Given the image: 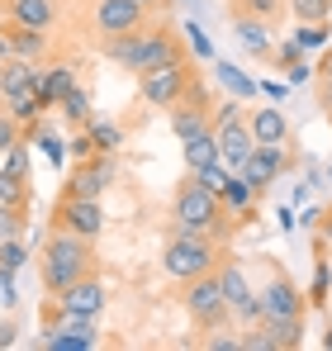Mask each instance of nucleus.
<instances>
[{
	"mask_svg": "<svg viewBox=\"0 0 332 351\" xmlns=\"http://www.w3.org/2000/svg\"><path fill=\"white\" fill-rule=\"evenodd\" d=\"M86 271H91V237L62 228L43 247V285H48V294L71 290L76 280H86Z\"/></svg>",
	"mask_w": 332,
	"mask_h": 351,
	"instance_id": "f257e3e1",
	"label": "nucleus"
},
{
	"mask_svg": "<svg viewBox=\"0 0 332 351\" xmlns=\"http://www.w3.org/2000/svg\"><path fill=\"white\" fill-rule=\"evenodd\" d=\"M223 199L214 195V190H204L195 176L176 190V204H171V223H176V233H219V223H223Z\"/></svg>",
	"mask_w": 332,
	"mask_h": 351,
	"instance_id": "f03ea898",
	"label": "nucleus"
},
{
	"mask_svg": "<svg viewBox=\"0 0 332 351\" xmlns=\"http://www.w3.org/2000/svg\"><path fill=\"white\" fill-rule=\"evenodd\" d=\"M214 266H219V252L209 233H176L162 252V271L171 280H195V276H209Z\"/></svg>",
	"mask_w": 332,
	"mask_h": 351,
	"instance_id": "7ed1b4c3",
	"label": "nucleus"
},
{
	"mask_svg": "<svg viewBox=\"0 0 332 351\" xmlns=\"http://www.w3.org/2000/svg\"><path fill=\"white\" fill-rule=\"evenodd\" d=\"M242 105V100H237ZM237 105H223L219 119H214V138H219V162L228 171H242V162L252 157V147H257V133H252V123L242 119Z\"/></svg>",
	"mask_w": 332,
	"mask_h": 351,
	"instance_id": "20e7f679",
	"label": "nucleus"
},
{
	"mask_svg": "<svg viewBox=\"0 0 332 351\" xmlns=\"http://www.w3.org/2000/svg\"><path fill=\"white\" fill-rule=\"evenodd\" d=\"M138 95H143V105L176 110L180 95H190V71H185V62H176V66H157V71H143V76H138Z\"/></svg>",
	"mask_w": 332,
	"mask_h": 351,
	"instance_id": "39448f33",
	"label": "nucleus"
},
{
	"mask_svg": "<svg viewBox=\"0 0 332 351\" xmlns=\"http://www.w3.org/2000/svg\"><path fill=\"white\" fill-rule=\"evenodd\" d=\"M185 308H190V318L200 323V328H219L223 318L233 313L228 308V299H223V280L209 271V276H195V280H185Z\"/></svg>",
	"mask_w": 332,
	"mask_h": 351,
	"instance_id": "423d86ee",
	"label": "nucleus"
},
{
	"mask_svg": "<svg viewBox=\"0 0 332 351\" xmlns=\"http://www.w3.org/2000/svg\"><path fill=\"white\" fill-rule=\"evenodd\" d=\"M95 342H100L95 318H76V313H62V308H57V323L43 332L38 347H48V351H91Z\"/></svg>",
	"mask_w": 332,
	"mask_h": 351,
	"instance_id": "0eeeda50",
	"label": "nucleus"
},
{
	"mask_svg": "<svg viewBox=\"0 0 332 351\" xmlns=\"http://www.w3.org/2000/svg\"><path fill=\"white\" fill-rule=\"evenodd\" d=\"M147 24V5L138 0H95V34L119 38V34H138Z\"/></svg>",
	"mask_w": 332,
	"mask_h": 351,
	"instance_id": "6e6552de",
	"label": "nucleus"
},
{
	"mask_svg": "<svg viewBox=\"0 0 332 351\" xmlns=\"http://www.w3.org/2000/svg\"><path fill=\"white\" fill-rule=\"evenodd\" d=\"M280 171H289V152H285V143H257L252 147V157L242 162V180L261 195V190H271V180H276Z\"/></svg>",
	"mask_w": 332,
	"mask_h": 351,
	"instance_id": "1a4fd4ad",
	"label": "nucleus"
},
{
	"mask_svg": "<svg viewBox=\"0 0 332 351\" xmlns=\"http://www.w3.org/2000/svg\"><path fill=\"white\" fill-rule=\"evenodd\" d=\"M257 304H261V323L271 318H304V294L289 276H271L261 290H257Z\"/></svg>",
	"mask_w": 332,
	"mask_h": 351,
	"instance_id": "9d476101",
	"label": "nucleus"
},
{
	"mask_svg": "<svg viewBox=\"0 0 332 351\" xmlns=\"http://www.w3.org/2000/svg\"><path fill=\"white\" fill-rule=\"evenodd\" d=\"M57 223L67 228V233H81V237H100L105 228V209H100V199H86V195H67L62 199V209H57Z\"/></svg>",
	"mask_w": 332,
	"mask_h": 351,
	"instance_id": "9b49d317",
	"label": "nucleus"
},
{
	"mask_svg": "<svg viewBox=\"0 0 332 351\" xmlns=\"http://www.w3.org/2000/svg\"><path fill=\"white\" fill-rule=\"evenodd\" d=\"M219 280H223V299H228V308H233L242 323H261V304H257V290L247 285L242 266H223Z\"/></svg>",
	"mask_w": 332,
	"mask_h": 351,
	"instance_id": "f8f14e48",
	"label": "nucleus"
},
{
	"mask_svg": "<svg viewBox=\"0 0 332 351\" xmlns=\"http://www.w3.org/2000/svg\"><path fill=\"white\" fill-rule=\"evenodd\" d=\"M176 62H185V53H180V38H176V34H166V29H147V34H143L138 76H143V71H157V66H176Z\"/></svg>",
	"mask_w": 332,
	"mask_h": 351,
	"instance_id": "ddd939ff",
	"label": "nucleus"
},
{
	"mask_svg": "<svg viewBox=\"0 0 332 351\" xmlns=\"http://www.w3.org/2000/svg\"><path fill=\"white\" fill-rule=\"evenodd\" d=\"M57 308L62 313H76V318H100V308H105V285L100 280H76L71 290L57 294Z\"/></svg>",
	"mask_w": 332,
	"mask_h": 351,
	"instance_id": "4468645a",
	"label": "nucleus"
},
{
	"mask_svg": "<svg viewBox=\"0 0 332 351\" xmlns=\"http://www.w3.org/2000/svg\"><path fill=\"white\" fill-rule=\"evenodd\" d=\"M114 180V162L110 152H100L95 162H81L76 167V176H71V190L67 195H86V199H100V190Z\"/></svg>",
	"mask_w": 332,
	"mask_h": 351,
	"instance_id": "2eb2a0df",
	"label": "nucleus"
},
{
	"mask_svg": "<svg viewBox=\"0 0 332 351\" xmlns=\"http://www.w3.org/2000/svg\"><path fill=\"white\" fill-rule=\"evenodd\" d=\"M34 86H38V95H43L48 105H62V100H67V90L76 86V76H71V66H67V62H57V66H38V81H34Z\"/></svg>",
	"mask_w": 332,
	"mask_h": 351,
	"instance_id": "dca6fc26",
	"label": "nucleus"
},
{
	"mask_svg": "<svg viewBox=\"0 0 332 351\" xmlns=\"http://www.w3.org/2000/svg\"><path fill=\"white\" fill-rule=\"evenodd\" d=\"M143 34L147 29H138V34H119V38H105V58L114 66H123V71H133L138 76V58H143Z\"/></svg>",
	"mask_w": 332,
	"mask_h": 351,
	"instance_id": "f3484780",
	"label": "nucleus"
},
{
	"mask_svg": "<svg viewBox=\"0 0 332 351\" xmlns=\"http://www.w3.org/2000/svg\"><path fill=\"white\" fill-rule=\"evenodd\" d=\"M247 123H252L257 143H289V119L280 114L276 105H261V110L247 119Z\"/></svg>",
	"mask_w": 332,
	"mask_h": 351,
	"instance_id": "a211bd4d",
	"label": "nucleus"
},
{
	"mask_svg": "<svg viewBox=\"0 0 332 351\" xmlns=\"http://www.w3.org/2000/svg\"><path fill=\"white\" fill-rule=\"evenodd\" d=\"M10 19L24 24V29L48 34L53 29V0H10Z\"/></svg>",
	"mask_w": 332,
	"mask_h": 351,
	"instance_id": "6ab92c4d",
	"label": "nucleus"
},
{
	"mask_svg": "<svg viewBox=\"0 0 332 351\" xmlns=\"http://www.w3.org/2000/svg\"><path fill=\"white\" fill-rule=\"evenodd\" d=\"M233 34H237V43H242L252 58H266V53L276 48V43H271V34H266V19H247V14H237Z\"/></svg>",
	"mask_w": 332,
	"mask_h": 351,
	"instance_id": "aec40b11",
	"label": "nucleus"
},
{
	"mask_svg": "<svg viewBox=\"0 0 332 351\" xmlns=\"http://www.w3.org/2000/svg\"><path fill=\"white\" fill-rule=\"evenodd\" d=\"M180 152H185V167H190V171H200V167L219 162V138H214V128H204V133L185 138V143H180Z\"/></svg>",
	"mask_w": 332,
	"mask_h": 351,
	"instance_id": "412c9836",
	"label": "nucleus"
},
{
	"mask_svg": "<svg viewBox=\"0 0 332 351\" xmlns=\"http://www.w3.org/2000/svg\"><path fill=\"white\" fill-rule=\"evenodd\" d=\"M48 110V100L38 95V86H29V90H19V95H5V114H14L19 123H38Z\"/></svg>",
	"mask_w": 332,
	"mask_h": 351,
	"instance_id": "4be33fe9",
	"label": "nucleus"
},
{
	"mask_svg": "<svg viewBox=\"0 0 332 351\" xmlns=\"http://www.w3.org/2000/svg\"><path fill=\"white\" fill-rule=\"evenodd\" d=\"M204 128H214L209 114H204V105H176L171 110V133L185 143V138H195V133H204Z\"/></svg>",
	"mask_w": 332,
	"mask_h": 351,
	"instance_id": "5701e85b",
	"label": "nucleus"
},
{
	"mask_svg": "<svg viewBox=\"0 0 332 351\" xmlns=\"http://www.w3.org/2000/svg\"><path fill=\"white\" fill-rule=\"evenodd\" d=\"M219 199H223V209H228V214H252V204H257V190H252L242 176L233 171V176H228V185L219 190Z\"/></svg>",
	"mask_w": 332,
	"mask_h": 351,
	"instance_id": "b1692460",
	"label": "nucleus"
},
{
	"mask_svg": "<svg viewBox=\"0 0 332 351\" xmlns=\"http://www.w3.org/2000/svg\"><path fill=\"white\" fill-rule=\"evenodd\" d=\"M214 71H219V81L228 86V95H233V100H252V95L261 90V86H257L242 66H233V62H214Z\"/></svg>",
	"mask_w": 332,
	"mask_h": 351,
	"instance_id": "393cba45",
	"label": "nucleus"
},
{
	"mask_svg": "<svg viewBox=\"0 0 332 351\" xmlns=\"http://www.w3.org/2000/svg\"><path fill=\"white\" fill-rule=\"evenodd\" d=\"M86 128H91V143H95V152H119V143H123V128H119V123H110V119H91V123H86Z\"/></svg>",
	"mask_w": 332,
	"mask_h": 351,
	"instance_id": "a878e982",
	"label": "nucleus"
},
{
	"mask_svg": "<svg viewBox=\"0 0 332 351\" xmlns=\"http://www.w3.org/2000/svg\"><path fill=\"white\" fill-rule=\"evenodd\" d=\"M261 328H271V337L285 347H299V337H304V318H271V323H261Z\"/></svg>",
	"mask_w": 332,
	"mask_h": 351,
	"instance_id": "bb28decb",
	"label": "nucleus"
},
{
	"mask_svg": "<svg viewBox=\"0 0 332 351\" xmlns=\"http://www.w3.org/2000/svg\"><path fill=\"white\" fill-rule=\"evenodd\" d=\"M285 5H289V14H294L299 24H318V19L332 14V0H285Z\"/></svg>",
	"mask_w": 332,
	"mask_h": 351,
	"instance_id": "cd10ccee",
	"label": "nucleus"
},
{
	"mask_svg": "<svg viewBox=\"0 0 332 351\" xmlns=\"http://www.w3.org/2000/svg\"><path fill=\"white\" fill-rule=\"evenodd\" d=\"M233 10L247 14V19H266V24H271L280 10H285V0H233Z\"/></svg>",
	"mask_w": 332,
	"mask_h": 351,
	"instance_id": "c85d7f7f",
	"label": "nucleus"
},
{
	"mask_svg": "<svg viewBox=\"0 0 332 351\" xmlns=\"http://www.w3.org/2000/svg\"><path fill=\"white\" fill-rule=\"evenodd\" d=\"M62 114L71 119V123H91V95H86L81 86H71L67 100H62Z\"/></svg>",
	"mask_w": 332,
	"mask_h": 351,
	"instance_id": "c756f323",
	"label": "nucleus"
},
{
	"mask_svg": "<svg viewBox=\"0 0 332 351\" xmlns=\"http://www.w3.org/2000/svg\"><path fill=\"white\" fill-rule=\"evenodd\" d=\"M328 38H332L328 19H318V24H299V29H294V43H299L304 53H309V48H323Z\"/></svg>",
	"mask_w": 332,
	"mask_h": 351,
	"instance_id": "7c9ffc66",
	"label": "nucleus"
},
{
	"mask_svg": "<svg viewBox=\"0 0 332 351\" xmlns=\"http://www.w3.org/2000/svg\"><path fill=\"white\" fill-rule=\"evenodd\" d=\"M190 176H195L204 190H214V195H219L223 185H228V176H233V171H228L223 162H209V167H200V171H190Z\"/></svg>",
	"mask_w": 332,
	"mask_h": 351,
	"instance_id": "2f4dec72",
	"label": "nucleus"
},
{
	"mask_svg": "<svg viewBox=\"0 0 332 351\" xmlns=\"http://www.w3.org/2000/svg\"><path fill=\"white\" fill-rule=\"evenodd\" d=\"M185 43H190V53H195V58H214V43H209V34H204L195 19L185 24Z\"/></svg>",
	"mask_w": 332,
	"mask_h": 351,
	"instance_id": "473e14b6",
	"label": "nucleus"
},
{
	"mask_svg": "<svg viewBox=\"0 0 332 351\" xmlns=\"http://www.w3.org/2000/svg\"><path fill=\"white\" fill-rule=\"evenodd\" d=\"M5 176H14V180H24V176H29V157H24V143H14V147L5 152Z\"/></svg>",
	"mask_w": 332,
	"mask_h": 351,
	"instance_id": "72a5a7b5",
	"label": "nucleus"
},
{
	"mask_svg": "<svg viewBox=\"0 0 332 351\" xmlns=\"http://www.w3.org/2000/svg\"><path fill=\"white\" fill-rule=\"evenodd\" d=\"M19 199H24V180H14V176H5V171H0V204L19 209Z\"/></svg>",
	"mask_w": 332,
	"mask_h": 351,
	"instance_id": "f704fd0d",
	"label": "nucleus"
},
{
	"mask_svg": "<svg viewBox=\"0 0 332 351\" xmlns=\"http://www.w3.org/2000/svg\"><path fill=\"white\" fill-rule=\"evenodd\" d=\"M0 266H10V271H19V266H24V247H19L14 237H5V242H0Z\"/></svg>",
	"mask_w": 332,
	"mask_h": 351,
	"instance_id": "c9c22d12",
	"label": "nucleus"
},
{
	"mask_svg": "<svg viewBox=\"0 0 332 351\" xmlns=\"http://www.w3.org/2000/svg\"><path fill=\"white\" fill-rule=\"evenodd\" d=\"M242 347H247V351H280V342L271 337V328H261V332H252V337H242Z\"/></svg>",
	"mask_w": 332,
	"mask_h": 351,
	"instance_id": "e433bc0d",
	"label": "nucleus"
},
{
	"mask_svg": "<svg viewBox=\"0 0 332 351\" xmlns=\"http://www.w3.org/2000/svg\"><path fill=\"white\" fill-rule=\"evenodd\" d=\"M14 143H19V119L5 114V119H0V152H10Z\"/></svg>",
	"mask_w": 332,
	"mask_h": 351,
	"instance_id": "4c0bfd02",
	"label": "nucleus"
},
{
	"mask_svg": "<svg viewBox=\"0 0 332 351\" xmlns=\"http://www.w3.org/2000/svg\"><path fill=\"white\" fill-rule=\"evenodd\" d=\"M71 157H76V162H91V157H95V143H91V128L71 138Z\"/></svg>",
	"mask_w": 332,
	"mask_h": 351,
	"instance_id": "58836bf2",
	"label": "nucleus"
},
{
	"mask_svg": "<svg viewBox=\"0 0 332 351\" xmlns=\"http://www.w3.org/2000/svg\"><path fill=\"white\" fill-rule=\"evenodd\" d=\"M313 304L318 308L328 304V266H318V276H313Z\"/></svg>",
	"mask_w": 332,
	"mask_h": 351,
	"instance_id": "ea45409f",
	"label": "nucleus"
},
{
	"mask_svg": "<svg viewBox=\"0 0 332 351\" xmlns=\"http://www.w3.org/2000/svg\"><path fill=\"white\" fill-rule=\"evenodd\" d=\"M34 143H38V147H43V152H48L53 162H62V138H53V133H38Z\"/></svg>",
	"mask_w": 332,
	"mask_h": 351,
	"instance_id": "a19ab883",
	"label": "nucleus"
},
{
	"mask_svg": "<svg viewBox=\"0 0 332 351\" xmlns=\"http://www.w3.org/2000/svg\"><path fill=\"white\" fill-rule=\"evenodd\" d=\"M276 53H280V62H285V66H294V62H304V48H299L294 38H289V43H280Z\"/></svg>",
	"mask_w": 332,
	"mask_h": 351,
	"instance_id": "79ce46f5",
	"label": "nucleus"
},
{
	"mask_svg": "<svg viewBox=\"0 0 332 351\" xmlns=\"http://www.w3.org/2000/svg\"><path fill=\"white\" fill-rule=\"evenodd\" d=\"M204 347H209V351H237V347H242V337H209Z\"/></svg>",
	"mask_w": 332,
	"mask_h": 351,
	"instance_id": "37998d69",
	"label": "nucleus"
},
{
	"mask_svg": "<svg viewBox=\"0 0 332 351\" xmlns=\"http://www.w3.org/2000/svg\"><path fill=\"white\" fill-rule=\"evenodd\" d=\"M304 81H309V62H294L289 66V86H304Z\"/></svg>",
	"mask_w": 332,
	"mask_h": 351,
	"instance_id": "c03bdc74",
	"label": "nucleus"
},
{
	"mask_svg": "<svg viewBox=\"0 0 332 351\" xmlns=\"http://www.w3.org/2000/svg\"><path fill=\"white\" fill-rule=\"evenodd\" d=\"M0 347H14V323H0Z\"/></svg>",
	"mask_w": 332,
	"mask_h": 351,
	"instance_id": "a18cd8bd",
	"label": "nucleus"
},
{
	"mask_svg": "<svg viewBox=\"0 0 332 351\" xmlns=\"http://www.w3.org/2000/svg\"><path fill=\"white\" fill-rule=\"evenodd\" d=\"M318 81H332V53L323 62H318Z\"/></svg>",
	"mask_w": 332,
	"mask_h": 351,
	"instance_id": "49530a36",
	"label": "nucleus"
},
{
	"mask_svg": "<svg viewBox=\"0 0 332 351\" xmlns=\"http://www.w3.org/2000/svg\"><path fill=\"white\" fill-rule=\"evenodd\" d=\"M138 5H147V10H162L166 0H138Z\"/></svg>",
	"mask_w": 332,
	"mask_h": 351,
	"instance_id": "de8ad7c7",
	"label": "nucleus"
},
{
	"mask_svg": "<svg viewBox=\"0 0 332 351\" xmlns=\"http://www.w3.org/2000/svg\"><path fill=\"white\" fill-rule=\"evenodd\" d=\"M323 347H328V351H332V332H328V337H323Z\"/></svg>",
	"mask_w": 332,
	"mask_h": 351,
	"instance_id": "09e8293b",
	"label": "nucleus"
},
{
	"mask_svg": "<svg viewBox=\"0 0 332 351\" xmlns=\"http://www.w3.org/2000/svg\"><path fill=\"white\" fill-rule=\"evenodd\" d=\"M328 219H332V214H328ZM323 233H328V237H332V223H323Z\"/></svg>",
	"mask_w": 332,
	"mask_h": 351,
	"instance_id": "8fccbe9b",
	"label": "nucleus"
},
{
	"mask_svg": "<svg viewBox=\"0 0 332 351\" xmlns=\"http://www.w3.org/2000/svg\"><path fill=\"white\" fill-rule=\"evenodd\" d=\"M328 176H332V171H328Z\"/></svg>",
	"mask_w": 332,
	"mask_h": 351,
	"instance_id": "3c124183",
	"label": "nucleus"
}]
</instances>
